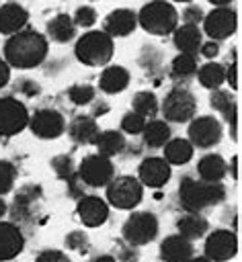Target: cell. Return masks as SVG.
<instances>
[{"label":"cell","instance_id":"cell-38","mask_svg":"<svg viewBox=\"0 0 242 262\" xmlns=\"http://www.w3.org/2000/svg\"><path fill=\"white\" fill-rule=\"evenodd\" d=\"M139 66L154 72L156 68L162 66V53L156 49V47H144L142 53H139Z\"/></svg>","mask_w":242,"mask_h":262},{"label":"cell","instance_id":"cell-25","mask_svg":"<svg viewBox=\"0 0 242 262\" xmlns=\"http://www.w3.org/2000/svg\"><path fill=\"white\" fill-rule=\"evenodd\" d=\"M176 229H178V233H180L183 237H187V239L193 242V239H199V237H203V235L207 233L209 223H207V219H205L201 213L189 211L187 215L178 217Z\"/></svg>","mask_w":242,"mask_h":262},{"label":"cell","instance_id":"cell-16","mask_svg":"<svg viewBox=\"0 0 242 262\" xmlns=\"http://www.w3.org/2000/svg\"><path fill=\"white\" fill-rule=\"evenodd\" d=\"M139 182L144 186H150V188H160L164 186L168 180H170V164L164 160V158H146L142 164H139Z\"/></svg>","mask_w":242,"mask_h":262},{"label":"cell","instance_id":"cell-4","mask_svg":"<svg viewBox=\"0 0 242 262\" xmlns=\"http://www.w3.org/2000/svg\"><path fill=\"white\" fill-rule=\"evenodd\" d=\"M137 23L150 35H168L178 27V12L166 0H150L137 14Z\"/></svg>","mask_w":242,"mask_h":262},{"label":"cell","instance_id":"cell-8","mask_svg":"<svg viewBox=\"0 0 242 262\" xmlns=\"http://www.w3.org/2000/svg\"><path fill=\"white\" fill-rule=\"evenodd\" d=\"M76 174L82 180V184L98 188V186H107L111 182V178L115 176V166H113L111 158H107L103 154H90L80 162Z\"/></svg>","mask_w":242,"mask_h":262},{"label":"cell","instance_id":"cell-22","mask_svg":"<svg viewBox=\"0 0 242 262\" xmlns=\"http://www.w3.org/2000/svg\"><path fill=\"white\" fill-rule=\"evenodd\" d=\"M172 33H174V47L178 49V53H191V55L199 53L203 37H201V31L197 25L185 23L183 27H176Z\"/></svg>","mask_w":242,"mask_h":262},{"label":"cell","instance_id":"cell-31","mask_svg":"<svg viewBox=\"0 0 242 262\" xmlns=\"http://www.w3.org/2000/svg\"><path fill=\"white\" fill-rule=\"evenodd\" d=\"M195 76H197V80H199V84H201L203 88L213 90V88H219V86L226 82V68H224L221 63L209 61V63L197 68Z\"/></svg>","mask_w":242,"mask_h":262},{"label":"cell","instance_id":"cell-48","mask_svg":"<svg viewBox=\"0 0 242 262\" xmlns=\"http://www.w3.org/2000/svg\"><path fill=\"white\" fill-rule=\"evenodd\" d=\"M92 262H117V260H115V256H111V254H100V256L92 258Z\"/></svg>","mask_w":242,"mask_h":262},{"label":"cell","instance_id":"cell-26","mask_svg":"<svg viewBox=\"0 0 242 262\" xmlns=\"http://www.w3.org/2000/svg\"><path fill=\"white\" fill-rule=\"evenodd\" d=\"M197 172H199V178L201 180H207V182H221V178L226 176L228 172V166H226V160L219 156V154H207L199 160L197 164Z\"/></svg>","mask_w":242,"mask_h":262},{"label":"cell","instance_id":"cell-5","mask_svg":"<svg viewBox=\"0 0 242 262\" xmlns=\"http://www.w3.org/2000/svg\"><path fill=\"white\" fill-rule=\"evenodd\" d=\"M158 217L150 211H135L123 223V239L129 246H146L158 235Z\"/></svg>","mask_w":242,"mask_h":262},{"label":"cell","instance_id":"cell-32","mask_svg":"<svg viewBox=\"0 0 242 262\" xmlns=\"http://www.w3.org/2000/svg\"><path fill=\"white\" fill-rule=\"evenodd\" d=\"M197 57L191 55V53H178L174 59H172V66H170V72H172V78L176 80H187L191 76H195L197 72Z\"/></svg>","mask_w":242,"mask_h":262},{"label":"cell","instance_id":"cell-39","mask_svg":"<svg viewBox=\"0 0 242 262\" xmlns=\"http://www.w3.org/2000/svg\"><path fill=\"white\" fill-rule=\"evenodd\" d=\"M72 20L76 27H92L96 23V10L92 6H80Z\"/></svg>","mask_w":242,"mask_h":262},{"label":"cell","instance_id":"cell-15","mask_svg":"<svg viewBox=\"0 0 242 262\" xmlns=\"http://www.w3.org/2000/svg\"><path fill=\"white\" fill-rule=\"evenodd\" d=\"M78 217L86 227H98L109 219V205L100 196L82 194L78 199Z\"/></svg>","mask_w":242,"mask_h":262},{"label":"cell","instance_id":"cell-9","mask_svg":"<svg viewBox=\"0 0 242 262\" xmlns=\"http://www.w3.org/2000/svg\"><path fill=\"white\" fill-rule=\"evenodd\" d=\"M238 14L232 6H215L207 16H203V29L209 39L224 41L236 33Z\"/></svg>","mask_w":242,"mask_h":262},{"label":"cell","instance_id":"cell-45","mask_svg":"<svg viewBox=\"0 0 242 262\" xmlns=\"http://www.w3.org/2000/svg\"><path fill=\"white\" fill-rule=\"evenodd\" d=\"M199 53L203 55V57H207V59H213L217 53H219V43L217 41H207V43H201V47H199Z\"/></svg>","mask_w":242,"mask_h":262},{"label":"cell","instance_id":"cell-19","mask_svg":"<svg viewBox=\"0 0 242 262\" xmlns=\"http://www.w3.org/2000/svg\"><path fill=\"white\" fill-rule=\"evenodd\" d=\"M191 256H193V244L180 233L168 235L160 244V258L164 262H187Z\"/></svg>","mask_w":242,"mask_h":262},{"label":"cell","instance_id":"cell-37","mask_svg":"<svg viewBox=\"0 0 242 262\" xmlns=\"http://www.w3.org/2000/svg\"><path fill=\"white\" fill-rule=\"evenodd\" d=\"M51 168H53V172H55L62 180H70V178L76 174L70 156H55V158L51 160Z\"/></svg>","mask_w":242,"mask_h":262},{"label":"cell","instance_id":"cell-13","mask_svg":"<svg viewBox=\"0 0 242 262\" xmlns=\"http://www.w3.org/2000/svg\"><path fill=\"white\" fill-rule=\"evenodd\" d=\"M29 127L33 135L41 139H55L66 131V119L53 108H39L33 117H29Z\"/></svg>","mask_w":242,"mask_h":262},{"label":"cell","instance_id":"cell-36","mask_svg":"<svg viewBox=\"0 0 242 262\" xmlns=\"http://www.w3.org/2000/svg\"><path fill=\"white\" fill-rule=\"evenodd\" d=\"M14 178H16V168L10 162L0 160V196L12 190Z\"/></svg>","mask_w":242,"mask_h":262},{"label":"cell","instance_id":"cell-3","mask_svg":"<svg viewBox=\"0 0 242 262\" xmlns=\"http://www.w3.org/2000/svg\"><path fill=\"white\" fill-rule=\"evenodd\" d=\"M115 45H113V37L107 35L105 31H88L84 33L76 47L74 53L78 57L80 63L90 66V68H98V66H107L113 57Z\"/></svg>","mask_w":242,"mask_h":262},{"label":"cell","instance_id":"cell-51","mask_svg":"<svg viewBox=\"0 0 242 262\" xmlns=\"http://www.w3.org/2000/svg\"><path fill=\"white\" fill-rule=\"evenodd\" d=\"M187 262H211L207 256H191Z\"/></svg>","mask_w":242,"mask_h":262},{"label":"cell","instance_id":"cell-10","mask_svg":"<svg viewBox=\"0 0 242 262\" xmlns=\"http://www.w3.org/2000/svg\"><path fill=\"white\" fill-rule=\"evenodd\" d=\"M29 125V111L27 106L12 96L0 98V135L10 137L21 133Z\"/></svg>","mask_w":242,"mask_h":262},{"label":"cell","instance_id":"cell-27","mask_svg":"<svg viewBox=\"0 0 242 262\" xmlns=\"http://www.w3.org/2000/svg\"><path fill=\"white\" fill-rule=\"evenodd\" d=\"M162 147H164V160L170 166H183L193 158V143L189 139L174 137V139H168Z\"/></svg>","mask_w":242,"mask_h":262},{"label":"cell","instance_id":"cell-12","mask_svg":"<svg viewBox=\"0 0 242 262\" xmlns=\"http://www.w3.org/2000/svg\"><path fill=\"white\" fill-rule=\"evenodd\" d=\"M238 254V237L230 229H215L205 239V256L211 262H226Z\"/></svg>","mask_w":242,"mask_h":262},{"label":"cell","instance_id":"cell-20","mask_svg":"<svg viewBox=\"0 0 242 262\" xmlns=\"http://www.w3.org/2000/svg\"><path fill=\"white\" fill-rule=\"evenodd\" d=\"M137 27V16L129 8H117L105 18V33L111 37H127Z\"/></svg>","mask_w":242,"mask_h":262},{"label":"cell","instance_id":"cell-2","mask_svg":"<svg viewBox=\"0 0 242 262\" xmlns=\"http://www.w3.org/2000/svg\"><path fill=\"white\" fill-rule=\"evenodd\" d=\"M226 199V186L221 182H207L197 178H183L178 184V201L183 209L201 213L207 207L219 205Z\"/></svg>","mask_w":242,"mask_h":262},{"label":"cell","instance_id":"cell-18","mask_svg":"<svg viewBox=\"0 0 242 262\" xmlns=\"http://www.w3.org/2000/svg\"><path fill=\"white\" fill-rule=\"evenodd\" d=\"M25 246V235L18 225L0 221V262L2 260H12L23 252Z\"/></svg>","mask_w":242,"mask_h":262},{"label":"cell","instance_id":"cell-23","mask_svg":"<svg viewBox=\"0 0 242 262\" xmlns=\"http://www.w3.org/2000/svg\"><path fill=\"white\" fill-rule=\"evenodd\" d=\"M129 86V72L123 66H109L98 78V88L107 94H119Z\"/></svg>","mask_w":242,"mask_h":262},{"label":"cell","instance_id":"cell-21","mask_svg":"<svg viewBox=\"0 0 242 262\" xmlns=\"http://www.w3.org/2000/svg\"><path fill=\"white\" fill-rule=\"evenodd\" d=\"M29 20V12L16 4V2H8L0 6V33L2 35H14L18 33Z\"/></svg>","mask_w":242,"mask_h":262},{"label":"cell","instance_id":"cell-6","mask_svg":"<svg viewBox=\"0 0 242 262\" xmlns=\"http://www.w3.org/2000/svg\"><path fill=\"white\" fill-rule=\"evenodd\" d=\"M144 184L133 176H113L107 184V201L117 209H133L142 203Z\"/></svg>","mask_w":242,"mask_h":262},{"label":"cell","instance_id":"cell-11","mask_svg":"<svg viewBox=\"0 0 242 262\" xmlns=\"http://www.w3.org/2000/svg\"><path fill=\"white\" fill-rule=\"evenodd\" d=\"M221 135H224V129H221V123L211 117V115H203V117H195L191 119V125H189V141L193 143V147H213L221 141Z\"/></svg>","mask_w":242,"mask_h":262},{"label":"cell","instance_id":"cell-30","mask_svg":"<svg viewBox=\"0 0 242 262\" xmlns=\"http://www.w3.org/2000/svg\"><path fill=\"white\" fill-rule=\"evenodd\" d=\"M142 135H144V143L148 147H162L170 139V127L166 121L152 119V121H146Z\"/></svg>","mask_w":242,"mask_h":262},{"label":"cell","instance_id":"cell-29","mask_svg":"<svg viewBox=\"0 0 242 262\" xmlns=\"http://www.w3.org/2000/svg\"><path fill=\"white\" fill-rule=\"evenodd\" d=\"M47 35L55 43H68V41H72L74 35H76V25H74L72 16H68V14L53 16L47 23Z\"/></svg>","mask_w":242,"mask_h":262},{"label":"cell","instance_id":"cell-24","mask_svg":"<svg viewBox=\"0 0 242 262\" xmlns=\"http://www.w3.org/2000/svg\"><path fill=\"white\" fill-rule=\"evenodd\" d=\"M68 133L70 137L76 141V143H82V145H88L94 141L96 133H98V125L92 117L88 115H78L72 119V123L68 125Z\"/></svg>","mask_w":242,"mask_h":262},{"label":"cell","instance_id":"cell-53","mask_svg":"<svg viewBox=\"0 0 242 262\" xmlns=\"http://www.w3.org/2000/svg\"><path fill=\"white\" fill-rule=\"evenodd\" d=\"M174 2H191V0H174Z\"/></svg>","mask_w":242,"mask_h":262},{"label":"cell","instance_id":"cell-7","mask_svg":"<svg viewBox=\"0 0 242 262\" xmlns=\"http://www.w3.org/2000/svg\"><path fill=\"white\" fill-rule=\"evenodd\" d=\"M197 98L187 88H172L162 100V115L170 123H187L195 117Z\"/></svg>","mask_w":242,"mask_h":262},{"label":"cell","instance_id":"cell-33","mask_svg":"<svg viewBox=\"0 0 242 262\" xmlns=\"http://www.w3.org/2000/svg\"><path fill=\"white\" fill-rule=\"evenodd\" d=\"M131 108L135 111V113H139L142 117H154L156 113H158V98L154 96V92H150V90H139V92H135V96H133V100H131Z\"/></svg>","mask_w":242,"mask_h":262},{"label":"cell","instance_id":"cell-14","mask_svg":"<svg viewBox=\"0 0 242 262\" xmlns=\"http://www.w3.org/2000/svg\"><path fill=\"white\" fill-rule=\"evenodd\" d=\"M41 201V186L39 184H25L10 207V215L18 223H31L37 215V205Z\"/></svg>","mask_w":242,"mask_h":262},{"label":"cell","instance_id":"cell-42","mask_svg":"<svg viewBox=\"0 0 242 262\" xmlns=\"http://www.w3.org/2000/svg\"><path fill=\"white\" fill-rule=\"evenodd\" d=\"M16 90H18L21 94H25V96H37V94L41 92V86H39L35 80H31V78H23V80H18Z\"/></svg>","mask_w":242,"mask_h":262},{"label":"cell","instance_id":"cell-49","mask_svg":"<svg viewBox=\"0 0 242 262\" xmlns=\"http://www.w3.org/2000/svg\"><path fill=\"white\" fill-rule=\"evenodd\" d=\"M230 168H232V176H234V178H238V156H234V160H232V166H230Z\"/></svg>","mask_w":242,"mask_h":262},{"label":"cell","instance_id":"cell-47","mask_svg":"<svg viewBox=\"0 0 242 262\" xmlns=\"http://www.w3.org/2000/svg\"><path fill=\"white\" fill-rule=\"evenodd\" d=\"M8 80H10V66L4 59H0V88H4Z\"/></svg>","mask_w":242,"mask_h":262},{"label":"cell","instance_id":"cell-40","mask_svg":"<svg viewBox=\"0 0 242 262\" xmlns=\"http://www.w3.org/2000/svg\"><path fill=\"white\" fill-rule=\"evenodd\" d=\"M66 246L70 248V250H76V252H86L88 250V237H86V233L84 231H70L68 235H66Z\"/></svg>","mask_w":242,"mask_h":262},{"label":"cell","instance_id":"cell-17","mask_svg":"<svg viewBox=\"0 0 242 262\" xmlns=\"http://www.w3.org/2000/svg\"><path fill=\"white\" fill-rule=\"evenodd\" d=\"M209 104H211V108H215L230 123V135L236 141L238 139V106H236V100H234L232 92L213 88V92L209 96Z\"/></svg>","mask_w":242,"mask_h":262},{"label":"cell","instance_id":"cell-28","mask_svg":"<svg viewBox=\"0 0 242 262\" xmlns=\"http://www.w3.org/2000/svg\"><path fill=\"white\" fill-rule=\"evenodd\" d=\"M98 149V154L111 158V156H117L125 149V137L121 131H115V129H107V131H98L94 141H92Z\"/></svg>","mask_w":242,"mask_h":262},{"label":"cell","instance_id":"cell-1","mask_svg":"<svg viewBox=\"0 0 242 262\" xmlns=\"http://www.w3.org/2000/svg\"><path fill=\"white\" fill-rule=\"evenodd\" d=\"M47 39L31 29H21L18 33L10 35L4 45V61L18 70H31L43 63L47 57Z\"/></svg>","mask_w":242,"mask_h":262},{"label":"cell","instance_id":"cell-35","mask_svg":"<svg viewBox=\"0 0 242 262\" xmlns=\"http://www.w3.org/2000/svg\"><path fill=\"white\" fill-rule=\"evenodd\" d=\"M144 125H146V117H142L135 111L125 113L121 119V131H125L129 135H139L144 131Z\"/></svg>","mask_w":242,"mask_h":262},{"label":"cell","instance_id":"cell-44","mask_svg":"<svg viewBox=\"0 0 242 262\" xmlns=\"http://www.w3.org/2000/svg\"><path fill=\"white\" fill-rule=\"evenodd\" d=\"M137 258H139V254H137V250H135V246H121L119 248V254H117V258L115 260H119V262H137Z\"/></svg>","mask_w":242,"mask_h":262},{"label":"cell","instance_id":"cell-41","mask_svg":"<svg viewBox=\"0 0 242 262\" xmlns=\"http://www.w3.org/2000/svg\"><path fill=\"white\" fill-rule=\"evenodd\" d=\"M203 8L201 6H195V4H191L189 8H185L183 10V20L187 23V25H199L201 20H203Z\"/></svg>","mask_w":242,"mask_h":262},{"label":"cell","instance_id":"cell-52","mask_svg":"<svg viewBox=\"0 0 242 262\" xmlns=\"http://www.w3.org/2000/svg\"><path fill=\"white\" fill-rule=\"evenodd\" d=\"M6 211H8V207H6V203H4V199L0 196V219L6 215Z\"/></svg>","mask_w":242,"mask_h":262},{"label":"cell","instance_id":"cell-50","mask_svg":"<svg viewBox=\"0 0 242 262\" xmlns=\"http://www.w3.org/2000/svg\"><path fill=\"white\" fill-rule=\"evenodd\" d=\"M207 2H211L213 6H230L234 0H207Z\"/></svg>","mask_w":242,"mask_h":262},{"label":"cell","instance_id":"cell-34","mask_svg":"<svg viewBox=\"0 0 242 262\" xmlns=\"http://www.w3.org/2000/svg\"><path fill=\"white\" fill-rule=\"evenodd\" d=\"M94 88L90 86V84H74V86H70V90H68V96H70V100L74 102V104H78V106H84V104H90L92 100H94Z\"/></svg>","mask_w":242,"mask_h":262},{"label":"cell","instance_id":"cell-43","mask_svg":"<svg viewBox=\"0 0 242 262\" xmlns=\"http://www.w3.org/2000/svg\"><path fill=\"white\" fill-rule=\"evenodd\" d=\"M35 262H70V258L59 250H43Z\"/></svg>","mask_w":242,"mask_h":262},{"label":"cell","instance_id":"cell-46","mask_svg":"<svg viewBox=\"0 0 242 262\" xmlns=\"http://www.w3.org/2000/svg\"><path fill=\"white\" fill-rule=\"evenodd\" d=\"M226 80L232 86V90H238V63L232 61V66L226 70Z\"/></svg>","mask_w":242,"mask_h":262}]
</instances>
